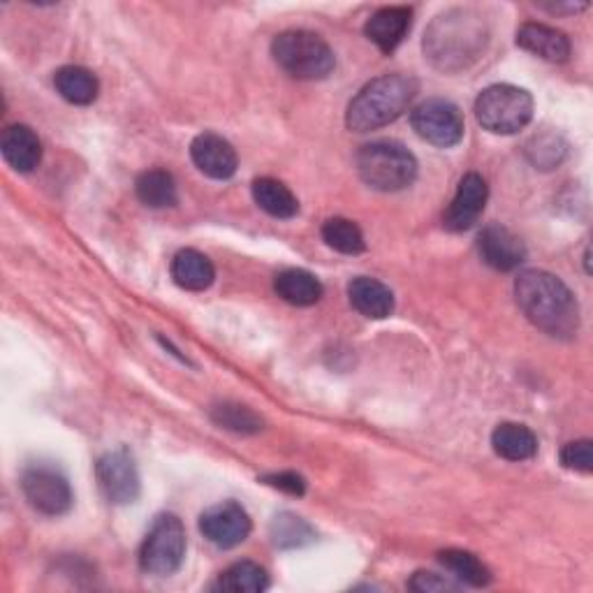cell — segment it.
I'll use <instances>...</instances> for the list:
<instances>
[{"instance_id":"5b68a950","label":"cell","mask_w":593,"mask_h":593,"mask_svg":"<svg viewBox=\"0 0 593 593\" xmlns=\"http://www.w3.org/2000/svg\"><path fill=\"white\" fill-rule=\"evenodd\" d=\"M272 56L290 77L304 81L330 77L337 66L332 47L311 31H285L276 36Z\"/></svg>"},{"instance_id":"83f0119b","label":"cell","mask_w":593,"mask_h":593,"mask_svg":"<svg viewBox=\"0 0 593 593\" xmlns=\"http://www.w3.org/2000/svg\"><path fill=\"white\" fill-rule=\"evenodd\" d=\"M218 586L223 591H234V593H260L270 586V577H266V571L257 566V563L240 561L221 575Z\"/></svg>"},{"instance_id":"4dcf8cb0","label":"cell","mask_w":593,"mask_h":593,"mask_svg":"<svg viewBox=\"0 0 593 593\" xmlns=\"http://www.w3.org/2000/svg\"><path fill=\"white\" fill-rule=\"evenodd\" d=\"M561 464L577 470V473H591L593 470V448L591 440H573L566 448L561 450Z\"/></svg>"},{"instance_id":"cb8c5ba5","label":"cell","mask_w":593,"mask_h":593,"mask_svg":"<svg viewBox=\"0 0 593 593\" xmlns=\"http://www.w3.org/2000/svg\"><path fill=\"white\" fill-rule=\"evenodd\" d=\"M135 193L139 202L152 206V210H167V206H174L176 200H179L174 176L165 169L142 172L135 182Z\"/></svg>"},{"instance_id":"44dd1931","label":"cell","mask_w":593,"mask_h":593,"mask_svg":"<svg viewBox=\"0 0 593 593\" xmlns=\"http://www.w3.org/2000/svg\"><path fill=\"white\" fill-rule=\"evenodd\" d=\"M54 86L61 98L72 105H91L100 94L98 77L79 66H66L58 70L54 75Z\"/></svg>"},{"instance_id":"7402d4cb","label":"cell","mask_w":593,"mask_h":593,"mask_svg":"<svg viewBox=\"0 0 593 593\" xmlns=\"http://www.w3.org/2000/svg\"><path fill=\"white\" fill-rule=\"evenodd\" d=\"M274 288L281 300L292 307H313L322 296L320 281L307 270L281 272L274 281Z\"/></svg>"},{"instance_id":"d4e9b609","label":"cell","mask_w":593,"mask_h":593,"mask_svg":"<svg viewBox=\"0 0 593 593\" xmlns=\"http://www.w3.org/2000/svg\"><path fill=\"white\" fill-rule=\"evenodd\" d=\"M270 536L279 550H300L315 541V531L294 513H279L270 524Z\"/></svg>"},{"instance_id":"8992f818","label":"cell","mask_w":593,"mask_h":593,"mask_svg":"<svg viewBox=\"0 0 593 593\" xmlns=\"http://www.w3.org/2000/svg\"><path fill=\"white\" fill-rule=\"evenodd\" d=\"M478 124L494 135H515L533 118V98L513 84H494L476 100Z\"/></svg>"},{"instance_id":"2e32d148","label":"cell","mask_w":593,"mask_h":593,"mask_svg":"<svg viewBox=\"0 0 593 593\" xmlns=\"http://www.w3.org/2000/svg\"><path fill=\"white\" fill-rule=\"evenodd\" d=\"M0 154L12 169L28 174L42 161V144L28 126H10L0 137Z\"/></svg>"},{"instance_id":"ba28073f","label":"cell","mask_w":593,"mask_h":593,"mask_svg":"<svg viewBox=\"0 0 593 593\" xmlns=\"http://www.w3.org/2000/svg\"><path fill=\"white\" fill-rule=\"evenodd\" d=\"M21 492L28 506L47 517H61L72 508V489L66 473L54 464H31L21 473Z\"/></svg>"},{"instance_id":"52a82bcc","label":"cell","mask_w":593,"mask_h":593,"mask_svg":"<svg viewBox=\"0 0 593 593\" xmlns=\"http://www.w3.org/2000/svg\"><path fill=\"white\" fill-rule=\"evenodd\" d=\"M186 556V528L176 515L156 517L139 550V566L148 575H174Z\"/></svg>"},{"instance_id":"3957f363","label":"cell","mask_w":593,"mask_h":593,"mask_svg":"<svg viewBox=\"0 0 593 593\" xmlns=\"http://www.w3.org/2000/svg\"><path fill=\"white\" fill-rule=\"evenodd\" d=\"M418 79L410 75H382L369 81L354 96L346 111V126L352 133H371L388 126L410 107L418 96Z\"/></svg>"},{"instance_id":"277c9868","label":"cell","mask_w":593,"mask_h":593,"mask_svg":"<svg viewBox=\"0 0 593 593\" xmlns=\"http://www.w3.org/2000/svg\"><path fill=\"white\" fill-rule=\"evenodd\" d=\"M354 163H358L360 179L380 193L404 191L418 176V161L404 144L392 139L364 144Z\"/></svg>"},{"instance_id":"4316f807","label":"cell","mask_w":593,"mask_h":593,"mask_svg":"<svg viewBox=\"0 0 593 593\" xmlns=\"http://www.w3.org/2000/svg\"><path fill=\"white\" fill-rule=\"evenodd\" d=\"M322 240L343 255H360L367 249L362 230L348 218H330L322 225Z\"/></svg>"},{"instance_id":"7c38bea8","label":"cell","mask_w":593,"mask_h":593,"mask_svg":"<svg viewBox=\"0 0 593 593\" xmlns=\"http://www.w3.org/2000/svg\"><path fill=\"white\" fill-rule=\"evenodd\" d=\"M487 197H489V188H487V182L483 179V176L476 172L466 174L464 179L459 182V188H457L453 204L448 206V212H445V216H443V225L448 227L450 232L470 230L483 216Z\"/></svg>"},{"instance_id":"9a60e30c","label":"cell","mask_w":593,"mask_h":593,"mask_svg":"<svg viewBox=\"0 0 593 593\" xmlns=\"http://www.w3.org/2000/svg\"><path fill=\"white\" fill-rule=\"evenodd\" d=\"M517 45L550 64H563L571 56V40L566 33L545 23H524L517 31Z\"/></svg>"},{"instance_id":"4fadbf2b","label":"cell","mask_w":593,"mask_h":593,"mask_svg":"<svg viewBox=\"0 0 593 593\" xmlns=\"http://www.w3.org/2000/svg\"><path fill=\"white\" fill-rule=\"evenodd\" d=\"M191 158L202 174L218 182L232 179L236 165H240L234 146L216 133L197 135L191 144Z\"/></svg>"},{"instance_id":"ffe728a7","label":"cell","mask_w":593,"mask_h":593,"mask_svg":"<svg viewBox=\"0 0 593 593\" xmlns=\"http://www.w3.org/2000/svg\"><path fill=\"white\" fill-rule=\"evenodd\" d=\"M494 453L508 461H526L533 459L538 453V438L528 427L503 422L492 434Z\"/></svg>"},{"instance_id":"5bb4252c","label":"cell","mask_w":593,"mask_h":593,"mask_svg":"<svg viewBox=\"0 0 593 593\" xmlns=\"http://www.w3.org/2000/svg\"><path fill=\"white\" fill-rule=\"evenodd\" d=\"M478 251L485 264L496 272H515L526 260V249L508 227L489 225L478 236Z\"/></svg>"},{"instance_id":"1f68e13d","label":"cell","mask_w":593,"mask_h":593,"mask_svg":"<svg viewBox=\"0 0 593 593\" xmlns=\"http://www.w3.org/2000/svg\"><path fill=\"white\" fill-rule=\"evenodd\" d=\"M408 589L410 591H418V593H438V591H457L459 584L443 577V575H436V573H415L408 582Z\"/></svg>"},{"instance_id":"f1b7e54d","label":"cell","mask_w":593,"mask_h":593,"mask_svg":"<svg viewBox=\"0 0 593 593\" xmlns=\"http://www.w3.org/2000/svg\"><path fill=\"white\" fill-rule=\"evenodd\" d=\"M212 420L234 434H257L262 431L264 422L257 412L240 404H221L212 410Z\"/></svg>"},{"instance_id":"f546056e","label":"cell","mask_w":593,"mask_h":593,"mask_svg":"<svg viewBox=\"0 0 593 593\" xmlns=\"http://www.w3.org/2000/svg\"><path fill=\"white\" fill-rule=\"evenodd\" d=\"M528 146H536V148H526V154H528L531 163L543 167V169H550V167L558 165L561 158H563V154H566V146H563L558 142V137H552V135L533 137L528 142Z\"/></svg>"},{"instance_id":"8fae6325","label":"cell","mask_w":593,"mask_h":593,"mask_svg":"<svg viewBox=\"0 0 593 593\" xmlns=\"http://www.w3.org/2000/svg\"><path fill=\"white\" fill-rule=\"evenodd\" d=\"M251 517L249 513L234 500H223L204 511L200 517V531L202 536L212 545L221 550H232L242 545L251 536Z\"/></svg>"},{"instance_id":"7a4b0ae2","label":"cell","mask_w":593,"mask_h":593,"mask_svg":"<svg viewBox=\"0 0 593 593\" xmlns=\"http://www.w3.org/2000/svg\"><path fill=\"white\" fill-rule=\"evenodd\" d=\"M425 54L443 72H459L476 64L487 47V23L470 10L438 14L425 33Z\"/></svg>"},{"instance_id":"30bf717a","label":"cell","mask_w":593,"mask_h":593,"mask_svg":"<svg viewBox=\"0 0 593 593\" xmlns=\"http://www.w3.org/2000/svg\"><path fill=\"white\" fill-rule=\"evenodd\" d=\"M96 478L111 506H128L139 496V470L128 450H111L96 464Z\"/></svg>"},{"instance_id":"d6986e66","label":"cell","mask_w":593,"mask_h":593,"mask_svg":"<svg viewBox=\"0 0 593 593\" xmlns=\"http://www.w3.org/2000/svg\"><path fill=\"white\" fill-rule=\"evenodd\" d=\"M169 270H172V279L176 285L184 290H193V292L206 290L216 279V270H214L212 260L195 249H184L176 253Z\"/></svg>"},{"instance_id":"603a6c76","label":"cell","mask_w":593,"mask_h":593,"mask_svg":"<svg viewBox=\"0 0 593 593\" xmlns=\"http://www.w3.org/2000/svg\"><path fill=\"white\" fill-rule=\"evenodd\" d=\"M253 200L260 206L262 212H266L274 218H294L296 212H300V202L292 195V191L276 182V179H255L253 182Z\"/></svg>"},{"instance_id":"836d02e7","label":"cell","mask_w":593,"mask_h":593,"mask_svg":"<svg viewBox=\"0 0 593 593\" xmlns=\"http://www.w3.org/2000/svg\"><path fill=\"white\" fill-rule=\"evenodd\" d=\"M550 12H577V10H586V6H545Z\"/></svg>"},{"instance_id":"d6a6232c","label":"cell","mask_w":593,"mask_h":593,"mask_svg":"<svg viewBox=\"0 0 593 593\" xmlns=\"http://www.w3.org/2000/svg\"><path fill=\"white\" fill-rule=\"evenodd\" d=\"M264 485H270L274 489H281L290 496H304L307 492V483L302 476H296V473L292 470H285V473H272V476H264L262 478Z\"/></svg>"},{"instance_id":"6da1fadb","label":"cell","mask_w":593,"mask_h":593,"mask_svg":"<svg viewBox=\"0 0 593 593\" xmlns=\"http://www.w3.org/2000/svg\"><path fill=\"white\" fill-rule=\"evenodd\" d=\"M515 296L522 313L538 330L571 339L580 330V307L571 288L554 274L528 270L515 281Z\"/></svg>"},{"instance_id":"484cf974","label":"cell","mask_w":593,"mask_h":593,"mask_svg":"<svg viewBox=\"0 0 593 593\" xmlns=\"http://www.w3.org/2000/svg\"><path fill=\"white\" fill-rule=\"evenodd\" d=\"M438 561L448 568L461 584L468 586H487L492 582V573L485 563L466 550H445L438 554Z\"/></svg>"},{"instance_id":"e0dca14e","label":"cell","mask_w":593,"mask_h":593,"mask_svg":"<svg viewBox=\"0 0 593 593\" xmlns=\"http://www.w3.org/2000/svg\"><path fill=\"white\" fill-rule=\"evenodd\" d=\"M410 8H382L367 21L364 33L382 54H392L410 31Z\"/></svg>"},{"instance_id":"ac0fdd59","label":"cell","mask_w":593,"mask_h":593,"mask_svg":"<svg viewBox=\"0 0 593 593\" xmlns=\"http://www.w3.org/2000/svg\"><path fill=\"white\" fill-rule=\"evenodd\" d=\"M348 300L354 311H360L362 315L371 320H382L392 315L395 311V294L392 290L369 276L352 279L348 285Z\"/></svg>"},{"instance_id":"9c48e42d","label":"cell","mask_w":593,"mask_h":593,"mask_svg":"<svg viewBox=\"0 0 593 593\" xmlns=\"http://www.w3.org/2000/svg\"><path fill=\"white\" fill-rule=\"evenodd\" d=\"M410 126L434 146L450 148L464 137V116L457 105L443 98L425 100L410 111Z\"/></svg>"}]
</instances>
